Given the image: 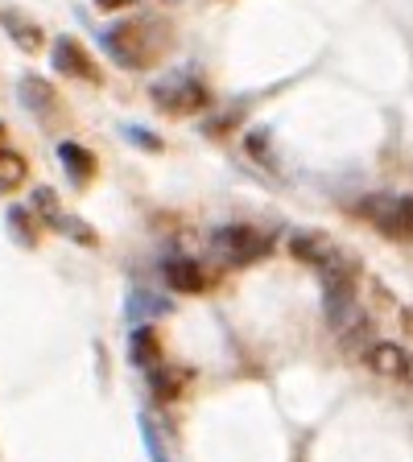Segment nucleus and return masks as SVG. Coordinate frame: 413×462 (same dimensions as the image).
<instances>
[{
	"mask_svg": "<svg viewBox=\"0 0 413 462\" xmlns=\"http://www.w3.org/2000/svg\"><path fill=\"white\" fill-rule=\"evenodd\" d=\"M128 351H133V364L145 367V372L162 367V343H157V335L149 327H136L133 330V343H128Z\"/></svg>",
	"mask_w": 413,
	"mask_h": 462,
	"instance_id": "9b49d317",
	"label": "nucleus"
},
{
	"mask_svg": "<svg viewBox=\"0 0 413 462\" xmlns=\"http://www.w3.org/2000/svg\"><path fill=\"white\" fill-rule=\"evenodd\" d=\"M54 70L67 79H87V83H99V70L96 62H91V54H87L83 46H79L75 38H58L54 42Z\"/></svg>",
	"mask_w": 413,
	"mask_h": 462,
	"instance_id": "39448f33",
	"label": "nucleus"
},
{
	"mask_svg": "<svg viewBox=\"0 0 413 462\" xmlns=\"http://www.w3.org/2000/svg\"><path fill=\"white\" fill-rule=\"evenodd\" d=\"M211 244H215V252H223V256L231 260V264H252V260H260L269 252V240L252 227H220Z\"/></svg>",
	"mask_w": 413,
	"mask_h": 462,
	"instance_id": "20e7f679",
	"label": "nucleus"
},
{
	"mask_svg": "<svg viewBox=\"0 0 413 462\" xmlns=\"http://www.w3.org/2000/svg\"><path fill=\"white\" fill-rule=\"evenodd\" d=\"M409 359L397 343H376L372 351H368V367L380 375H409Z\"/></svg>",
	"mask_w": 413,
	"mask_h": 462,
	"instance_id": "9d476101",
	"label": "nucleus"
},
{
	"mask_svg": "<svg viewBox=\"0 0 413 462\" xmlns=\"http://www.w3.org/2000/svg\"><path fill=\"white\" fill-rule=\"evenodd\" d=\"M9 227L17 231L21 244H33V219H29L25 207H13V211H9Z\"/></svg>",
	"mask_w": 413,
	"mask_h": 462,
	"instance_id": "dca6fc26",
	"label": "nucleus"
},
{
	"mask_svg": "<svg viewBox=\"0 0 413 462\" xmlns=\"http://www.w3.org/2000/svg\"><path fill=\"white\" fill-rule=\"evenodd\" d=\"M360 215H364L372 227H380L393 240L413 236V199L409 194H368L360 202Z\"/></svg>",
	"mask_w": 413,
	"mask_h": 462,
	"instance_id": "f03ea898",
	"label": "nucleus"
},
{
	"mask_svg": "<svg viewBox=\"0 0 413 462\" xmlns=\"http://www.w3.org/2000/svg\"><path fill=\"white\" fill-rule=\"evenodd\" d=\"M21 99H25V107L29 112H50L54 107V87L46 83V79H38V75H25L21 79Z\"/></svg>",
	"mask_w": 413,
	"mask_h": 462,
	"instance_id": "f8f14e48",
	"label": "nucleus"
},
{
	"mask_svg": "<svg viewBox=\"0 0 413 462\" xmlns=\"http://www.w3.org/2000/svg\"><path fill=\"white\" fill-rule=\"evenodd\" d=\"M125 136H128L133 144H141V149H149V153H157V149H162V141H157V136H149L145 128H133V125H128Z\"/></svg>",
	"mask_w": 413,
	"mask_h": 462,
	"instance_id": "a211bd4d",
	"label": "nucleus"
},
{
	"mask_svg": "<svg viewBox=\"0 0 413 462\" xmlns=\"http://www.w3.org/2000/svg\"><path fill=\"white\" fill-rule=\"evenodd\" d=\"M25 173H29V165L13 149H0V190H17L25 182Z\"/></svg>",
	"mask_w": 413,
	"mask_h": 462,
	"instance_id": "ddd939ff",
	"label": "nucleus"
},
{
	"mask_svg": "<svg viewBox=\"0 0 413 462\" xmlns=\"http://www.w3.org/2000/svg\"><path fill=\"white\" fill-rule=\"evenodd\" d=\"M0 25L9 29V38L17 42V46L25 50V54H38V50H42V29L33 25V21L25 17V13L5 9V13H0Z\"/></svg>",
	"mask_w": 413,
	"mask_h": 462,
	"instance_id": "6e6552de",
	"label": "nucleus"
},
{
	"mask_svg": "<svg viewBox=\"0 0 413 462\" xmlns=\"http://www.w3.org/2000/svg\"><path fill=\"white\" fill-rule=\"evenodd\" d=\"M141 438H145V450H149V458H154V462H170V458H165V446L157 442V430L145 421V417H141Z\"/></svg>",
	"mask_w": 413,
	"mask_h": 462,
	"instance_id": "f3484780",
	"label": "nucleus"
},
{
	"mask_svg": "<svg viewBox=\"0 0 413 462\" xmlns=\"http://www.w3.org/2000/svg\"><path fill=\"white\" fill-rule=\"evenodd\" d=\"M154 104L170 116H194V112H202V107L211 104V91H207L194 75L183 70V75H170L154 87Z\"/></svg>",
	"mask_w": 413,
	"mask_h": 462,
	"instance_id": "7ed1b4c3",
	"label": "nucleus"
},
{
	"mask_svg": "<svg viewBox=\"0 0 413 462\" xmlns=\"http://www.w3.org/2000/svg\"><path fill=\"white\" fill-rule=\"evenodd\" d=\"M0 149H5V128H0Z\"/></svg>",
	"mask_w": 413,
	"mask_h": 462,
	"instance_id": "aec40b11",
	"label": "nucleus"
},
{
	"mask_svg": "<svg viewBox=\"0 0 413 462\" xmlns=\"http://www.w3.org/2000/svg\"><path fill=\"white\" fill-rule=\"evenodd\" d=\"M149 384H154V396H162V401H174V396L183 393L178 372H165V367H154V372H149Z\"/></svg>",
	"mask_w": 413,
	"mask_h": 462,
	"instance_id": "4468645a",
	"label": "nucleus"
},
{
	"mask_svg": "<svg viewBox=\"0 0 413 462\" xmlns=\"http://www.w3.org/2000/svg\"><path fill=\"white\" fill-rule=\"evenodd\" d=\"M104 50L112 54V62H120L125 70H145L154 67L165 50V25L154 17H133V21H116L112 29L99 33Z\"/></svg>",
	"mask_w": 413,
	"mask_h": 462,
	"instance_id": "f257e3e1",
	"label": "nucleus"
},
{
	"mask_svg": "<svg viewBox=\"0 0 413 462\" xmlns=\"http://www.w3.org/2000/svg\"><path fill=\"white\" fill-rule=\"evenodd\" d=\"M58 162L67 165V178L75 186H87L91 178H96V153H91V149H83V144H75V141L58 144Z\"/></svg>",
	"mask_w": 413,
	"mask_h": 462,
	"instance_id": "0eeeda50",
	"label": "nucleus"
},
{
	"mask_svg": "<svg viewBox=\"0 0 413 462\" xmlns=\"http://www.w3.org/2000/svg\"><path fill=\"white\" fill-rule=\"evenodd\" d=\"M165 281H170V289H178V293H202L207 289V277H202V269L194 264V260H165Z\"/></svg>",
	"mask_w": 413,
	"mask_h": 462,
	"instance_id": "1a4fd4ad",
	"label": "nucleus"
},
{
	"mask_svg": "<svg viewBox=\"0 0 413 462\" xmlns=\"http://www.w3.org/2000/svg\"><path fill=\"white\" fill-rule=\"evenodd\" d=\"M99 9H120V5H128V0H96Z\"/></svg>",
	"mask_w": 413,
	"mask_h": 462,
	"instance_id": "6ab92c4d",
	"label": "nucleus"
},
{
	"mask_svg": "<svg viewBox=\"0 0 413 462\" xmlns=\"http://www.w3.org/2000/svg\"><path fill=\"white\" fill-rule=\"evenodd\" d=\"M289 252H294L298 260H306V264H314L318 273L335 269V264H347V260L339 256L327 240H323V236H294V240H289Z\"/></svg>",
	"mask_w": 413,
	"mask_h": 462,
	"instance_id": "423d86ee",
	"label": "nucleus"
},
{
	"mask_svg": "<svg viewBox=\"0 0 413 462\" xmlns=\"http://www.w3.org/2000/svg\"><path fill=\"white\" fill-rule=\"evenodd\" d=\"M165 310H170V301H157L154 293H133V301H128L133 318H162Z\"/></svg>",
	"mask_w": 413,
	"mask_h": 462,
	"instance_id": "2eb2a0df",
	"label": "nucleus"
}]
</instances>
